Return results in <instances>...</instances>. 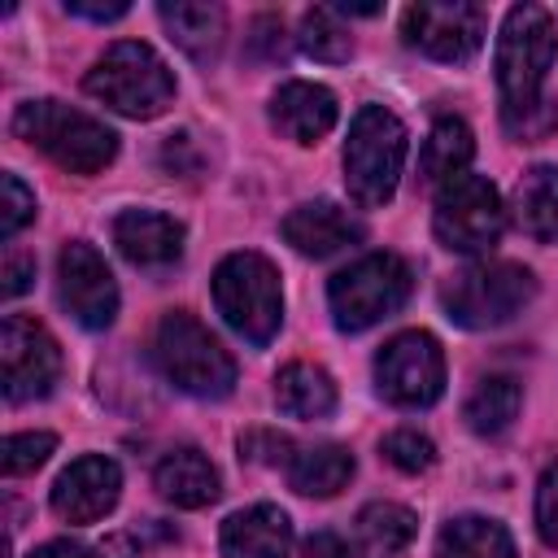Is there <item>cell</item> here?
Segmentation results:
<instances>
[{
    "instance_id": "obj_1",
    "label": "cell",
    "mask_w": 558,
    "mask_h": 558,
    "mask_svg": "<svg viewBox=\"0 0 558 558\" xmlns=\"http://www.w3.org/2000/svg\"><path fill=\"white\" fill-rule=\"evenodd\" d=\"M13 131L70 174H96L118 153V135L100 118L70 109L61 100H26L13 113Z\"/></svg>"
},
{
    "instance_id": "obj_2",
    "label": "cell",
    "mask_w": 558,
    "mask_h": 558,
    "mask_svg": "<svg viewBox=\"0 0 558 558\" xmlns=\"http://www.w3.org/2000/svg\"><path fill=\"white\" fill-rule=\"evenodd\" d=\"M153 357H157L161 375L179 392H192V397H227L235 388V357L187 310H170L157 323Z\"/></svg>"
},
{
    "instance_id": "obj_3",
    "label": "cell",
    "mask_w": 558,
    "mask_h": 558,
    "mask_svg": "<svg viewBox=\"0 0 558 558\" xmlns=\"http://www.w3.org/2000/svg\"><path fill=\"white\" fill-rule=\"evenodd\" d=\"M405 166V126L384 105H362L344 140V183L362 209L388 205Z\"/></svg>"
},
{
    "instance_id": "obj_4",
    "label": "cell",
    "mask_w": 558,
    "mask_h": 558,
    "mask_svg": "<svg viewBox=\"0 0 558 558\" xmlns=\"http://www.w3.org/2000/svg\"><path fill=\"white\" fill-rule=\"evenodd\" d=\"M214 305L231 331L248 344H270L283 323V288L279 270L262 253H231L214 270Z\"/></svg>"
},
{
    "instance_id": "obj_5",
    "label": "cell",
    "mask_w": 558,
    "mask_h": 558,
    "mask_svg": "<svg viewBox=\"0 0 558 558\" xmlns=\"http://www.w3.org/2000/svg\"><path fill=\"white\" fill-rule=\"evenodd\" d=\"M83 87L118 109L122 118H157L174 100V74L170 65L140 39L113 44L83 78Z\"/></svg>"
},
{
    "instance_id": "obj_6",
    "label": "cell",
    "mask_w": 558,
    "mask_h": 558,
    "mask_svg": "<svg viewBox=\"0 0 558 558\" xmlns=\"http://www.w3.org/2000/svg\"><path fill=\"white\" fill-rule=\"evenodd\" d=\"M558 57V35L554 17L541 4H514L501 22L497 35V87H501V109H523L541 100L545 74Z\"/></svg>"
},
{
    "instance_id": "obj_7",
    "label": "cell",
    "mask_w": 558,
    "mask_h": 558,
    "mask_svg": "<svg viewBox=\"0 0 558 558\" xmlns=\"http://www.w3.org/2000/svg\"><path fill=\"white\" fill-rule=\"evenodd\" d=\"M532 292H536V279H532L527 266H519V262H475L440 288V301H445V310L458 327L488 331V327H501L514 314H523Z\"/></svg>"
},
{
    "instance_id": "obj_8",
    "label": "cell",
    "mask_w": 558,
    "mask_h": 558,
    "mask_svg": "<svg viewBox=\"0 0 558 558\" xmlns=\"http://www.w3.org/2000/svg\"><path fill=\"white\" fill-rule=\"evenodd\" d=\"M410 296V266L397 253H366L349 262L327 283L331 318L340 331H366L379 318L397 314Z\"/></svg>"
},
{
    "instance_id": "obj_9",
    "label": "cell",
    "mask_w": 558,
    "mask_h": 558,
    "mask_svg": "<svg viewBox=\"0 0 558 558\" xmlns=\"http://www.w3.org/2000/svg\"><path fill=\"white\" fill-rule=\"evenodd\" d=\"M432 227L449 253H471V257L488 253L506 227V209H501L497 187L484 174H453L436 192Z\"/></svg>"
},
{
    "instance_id": "obj_10",
    "label": "cell",
    "mask_w": 558,
    "mask_h": 558,
    "mask_svg": "<svg viewBox=\"0 0 558 558\" xmlns=\"http://www.w3.org/2000/svg\"><path fill=\"white\" fill-rule=\"evenodd\" d=\"M375 384L392 405L423 410L445 392V353L432 331H401L375 357Z\"/></svg>"
},
{
    "instance_id": "obj_11",
    "label": "cell",
    "mask_w": 558,
    "mask_h": 558,
    "mask_svg": "<svg viewBox=\"0 0 558 558\" xmlns=\"http://www.w3.org/2000/svg\"><path fill=\"white\" fill-rule=\"evenodd\" d=\"M0 375L9 401H35L61 379V349L44 323L9 314L0 323Z\"/></svg>"
},
{
    "instance_id": "obj_12",
    "label": "cell",
    "mask_w": 558,
    "mask_h": 558,
    "mask_svg": "<svg viewBox=\"0 0 558 558\" xmlns=\"http://www.w3.org/2000/svg\"><path fill=\"white\" fill-rule=\"evenodd\" d=\"M57 296L61 305L70 310V318L87 331H100L113 323L118 314V283H113V270L105 266V257L74 240L61 248L57 257Z\"/></svg>"
},
{
    "instance_id": "obj_13",
    "label": "cell",
    "mask_w": 558,
    "mask_h": 558,
    "mask_svg": "<svg viewBox=\"0 0 558 558\" xmlns=\"http://www.w3.org/2000/svg\"><path fill=\"white\" fill-rule=\"evenodd\" d=\"M401 31L432 61H471L480 52V44H484V9L466 4V0H453V4H410Z\"/></svg>"
},
{
    "instance_id": "obj_14",
    "label": "cell",
    "mask_w": 558,
    "mask_h": 558,
    "mask_svg": "<svg viewBox=\"0 0 558 558\" xmlns=\"http://www.w3.org/2000/svg\"><path fill=\"white\" fill-rule=\"evenodd\" d=\"M122 493V471L113 458L105 453H87L78 462H70L57 484H52V510L65 523H96L118 506Z\"/></svg>"
},
{
    "instance_id": "obj_15",
    "label": "cell",
    "mask_w": 558,
    "mask_h": 558,
    "mask_svg": "<svg viewBox=\"0 0 558 558\" xmlns=\"http://www.w3.org/2000/svg\"><path fill=\"white\" fill-rule=\"evenodd\" d=\"M366 235L362 218H353L336 201H305L283 218V240L305 257H331Z\"/></svg>"
},
{
    "instance_id": "obj_16",
    "label": "cell",
    "mask_w": 558,
    "mask_h": 558,
    "mask_svg": "<svg viewBox=\"0 0 558 558\" xmlns=\"http://www.w3.org/2000/svg\"><path fill=\"white\" fill-rule=\"evenodd\" d=\"M336 118H340V105L323 83L292 78L270 96V122L292 144H318L336 126Z\"/></svg>"
},
{
    "instance_id": "obj_17",
    "label": "cell",
    "mask_w": 558,
    "mask_h": 558,
    "mask_svg": "<svg viewBox=\"0 0 558 558\" xmlns=\"http://www.w3.org/2000/svg\"><path fill=\"white\" fill-rule=\"evenodd\" d=\"M113 244L131 266H170L183 253V222L161 209H126L113 218Z\"/></svg>"
},
{
    "instance_id": "obj_18",
    "label": "cell",
    "mask_w": 558,
    "mask_h": 558,
    "mask_svg": "<svg viewBox=\"0 0 558 558\" xmlns=\"http://www.w3.org/2000/svg\"><path fill=\"white\" fill-rule=\"evenodd\" d=\"M222 558H288L292 523L279 506H248L222 523Z\"/></svg>"
},
{
    "instance_id": "obj_19",
    "label": "cell",
    "mask_w": 558,
    "mask_h": 558,
    "mask_svg": "<svg viewBox=\"0 0 558 558\" xmlns=\"http://www.w3.org/2000/svg\"><path fill=\"white\" fill-rule=\"evenodd\" d=\"M153 484H157V493H161L166 501H174V506H183V510H201V506H209V501L218 497V471H214V462H209L201 449H192V445L170 449V453L157 462Z\"/></svg>"
},
{
    "instance_id": "obj_20",
    "label": "cell",
    "mask_w": 558,
    "mask_h": 558,
    "mask_svg": "<svg viewBox=\"0 0 558 558\" xmlns=\"http://www.w3.org/2000/svg\"><path fill=\"white\" fill-rule=\"evenodd\" d=\"M157 13H161V26L170 31V39L192 61H214L222 52V39H227V13H222V4L174 0V4H161Z\"/></svg>"
},
{
    "instance_id": "obj_21",
    "label": "cell",
    "mask_w": 558,
    "mask_h": 558,
    "mask_svg": "<svg viewBox=\"0 0 558 558\" xmlns=\"http://www.w3.org/2000/svg\"><path fill=\"white\" fill-rule=\"evenodd\" d=\"M414 532H418L414 510H405L397 501H371L353 519V541H357L362 558H401V549L414 541Z\"/></svg>"
},
{
    "instance_id": "obj_22",
    "label": "cell",
    "mask_w": 558,
    "mask_h": 558,
    "mask_svg": "<svg viewBox=\"0 0 558 558\" xmlns=\"http://www.w3.org/2000/svg\"><path fill=\"white\" fill-rule=\"evenodd\" d=\"M275 405L288 418H327L336 410V384L314 362H288L275 375Z\"/></svg>"
},
{
    "instance_id": "obj_23",
    "label": "cell",
    "mask_w": 558,
    "mask_h": 558,
    "mask_svg": "<svg viewBox=\"0 0 558 558\" xmlns=\"http://www.w3.org/2000/svg\"><path fill=\"white\" fill-rule=\"evenodd\" d=\"M353 480V453L344 445H305L288 462V484L305 497H336Z\"/></svg>"
},
{
    "instance_id": "obj_24",
    "label": "cell",
    "mask_w": 558,
    "mask_h": 558,
    "mask_svg": "<svg viewBox=\"0 0 558 558\" xmlns=\"http://www.w3.org/2000/svg\"><path fill=\"white\" fill-rule=\"evenodd\" d=\"M514 222L532 240H558V166H532L514 183Z\"/></svg>"
},
{
    "instance_id": "obj_25",
    "label": "cell",
    "mask_w": 558,
    "mask_h": 558,
    "mask_svg": "<svg viewBox=\"0 0 558 558\" xmlns=\"http://www.w3.org/2000/svg\"><path fill=\"white\" fill-rule=\"evenodd\" d=\"M519 405H523L519 379H510V375H484V379L471 388L462 414H466V427H471V432H480V436H501V432L514 423Z\"/></svg>"
},
{
    "instance_id": "obj_26",
    "label": "cell",
    "mask_w": 558,
    "mask_h": 558,
    "mask_svg": "<svg viewBox=\"0 0 558 558\" xmlns=\"http://www.w3.org/2000/svg\"><path fill=\"white\" fill-rule=\"evenodd\" d=\"M436 558H514V541L497 519L462 514L440 532Z\"/></svg>"
},
{
    "instance_id": "obj_27",
    "label": "cell",
    "mask_w": 558,
    "mask_h": 558,
    "mask_svg": "<svg viewBox=\"0 0 558 558\" xmlns=\"http://www.w3.org/2000/svg\"><path fill=\"white\" fill-rule=\"evenodd\" d=\"M475 153V140H471V126L462 118H440L423 144V157H418V170L427 183H449L453 174H466V161Z\"/></svg>"
},
{
    "instance_id": "obj_28",
    "label": "cell",
    "mask_w": 558,
    "mask_h": 558,
    "mask_svg": "<svg viewBox=\"0 0 558 558\" xmlns=\"http://www.w3.org/2000/svg\"><path fill=\"white\" fill-rule=\"evenodd\" d=\"M296 44H301V52L314 57V61H349V52H353L349 26L340 22L336 9H310V13L301 17Z\"/></svg>"
},
{
    "instance_id": "obj_29",
    "label": "cell",
    "mask_w": 558,
    "mask_h": 558,
    "mask_svg": "<svg viewBox=\"0 0 558 558\" xmlns=\"http://www.w3.org/2000/svg\"><path fill=\"white\" fill-rule=\"evenodd\" d=\"M501 126L510 131V140L519 144H532V140H545L558 131V100L554 96H541L523 109H501Z\"/></svg>"
},
{
    "instance_id": "obj_30",
    "label": "cell",
    "mask_w": 558,
    "mask_h": 558,
    "mask_svg": "<svg viewBox=\"0 0 558 558\" xmlns=\"http://www.w3.org/2000/svg\"><path fill=\"white\" fill-rule=\"evenodd\" d=\"M384 458H388L397 471L418 475V471H427V466L436 462V445H432L423 432H414V427H397V432L384 436Z\"/></svg>"
},
{
    "instance_id": "obj_31",
    "label": "cell",
    "mask_w": 558,
    "mask_h": 558,
    "mask_svg": "<svg viewBox=\"0 0 558 558\" xmlns=\"http://www.w3.org/2000/svg\"><path fill=\"white\" fill-rule=\"evenodd\" d=\"M52 449H57V436L52 432H17V436L4 440L0 466H4V475H26V471L44 466Z\"/></svg>"
},
{
    "instance_id": "obj_32",
    "label": "cell",
    "mask_w": 558,
    "mask_h": 558,
    "mask_svg": "<svg viewBox=\"0 0 558 558\" xmlns=\"http://www.w3.org/2000/svg\"><path fill=\"white\" fill-rule=\"evenodd\" d=\"M0 235L4 240H13L31 218H35V192L17 179V174H4L0 179Z\"/></svg>"
},
{
    "instance_id": "obj_33",
    "label": "cell",
    "mask_w": 558,
    "mask_h": 558,
    "mask_svg": "<svg viewBox=\"0 0 558 558\" xmlns=\"http://www.w3.org/2000/svg\"><path fill=\"white\" fill-rule=\"evenodd\" d=\"M240 453L248 458V462H262V466H288L292 462V440L288 436H279V432H266V427H253V432H244L240 436Z\"/></svg>"
},
{
    "instance_id": "obj_34",
    "label": "cell",
    "mask_w": 558,
    "mask_h": 558,
    "mask_svg": "<svg viewBox=\"0 0 558 558\" xmlns=\"http://www.w3.org/2000/svg\"><path fill=\"white\" fill-rule=\"evenodd\" d=\"M536 532L545 536V545H558V462L536 484Z\"/></svg>"
},
{
    "instance_id": "obj_35",
    "label": "cell",
    "mask_w": 558,
    "mask_h": 558,
    "mask_svg": "<svg viewBox=\"0 0 558 558\" xmlns=\"http://www.w3.org/2000/svg\"><path fill=\"white\" fill-rule=\"evenodd\" d=\"M248 48H253L257 57H266V61H279V57L288 52V35H283V22H279L275 13H262V17L253 22Z\"/></svg>"
},
{
    "instance_id": "obj_36",
    "label": "cell",
    "mask_w": 558,
    "mask_h": 558,
    "mask_svg": "<svg viewBox=\"0 0 558 558\" xmlns=\"http://www.w3.org/2000/svg\"><path fill=\"white\" fill-rule=\"evenodd\" d=\"M31 279H35V257L9 248V253H4V283H0L4 296H22V292L31 288Z\"/></svg>"
},
{
    "instance_id": "obj_37",
    "label": "cell",
    "mask_w": 558,
    "mask_h": 558,
    "mask_svg": "<svg viewBox=\"0 0 558 558\" xmlns=\"http://www.w3.org/2000/svg\"><path fill=\"white\" fill-rule=\"evenodd\" d=\"M305 558H353V549L336 532H314L305 541Z\"/></svg>"
},
{
    "instance_id": "obj_38",
    "label": "cell",
    "mask_w": 558,
    "mask_h": 558,
    "mask_svg": "<svg viewBox=\"0 0 558 558\" xmlns=\"http://www.w3.org/2000/svg\"><path fill=\"white\" fill-rule=\"evenodd\" d=\"M126 9H131L126 0H113V4H87V0H65V13L92 17V22H113V17H122Z\"/></svg>"
},
{
    "instance_id": "obj_39",
    "label": "cell",
    "mask_w": 558,
    "mask_h": 558,
    "mask_svg": "<svg viewBox=\"0 0 558 558\" xmlns=\"http://www.w3.org/2000/svg\"><path fill=\"white\" fill-rule=\"evenodd\" d=\"M31 558H87V554H83V545H74V541H48V545L31 549Z\"/></svg>"
},
{
    "instance_id": "obj_40",
    "label": "cell",
    "mask_w": 558,
    "mask_h": 558,
    "mask_svg": "<svg viewBox=\"0 0 558 558\" xmlns=\"http://www.w3.org/2000/svg\"><path fill=\"white\" fill-rule=\"evenodd\" d=\"M126 554H131V541H126V536L105 541V558H126Z\"/></svg>"
},
{
    "instance_id": "obj_41",
    "label": "cell",
    "mask_w": 558,
    "mask_h": 558,
    "mask_svg": "<svg viewBox=\"0 0 558 558\" xmlns=\"http://www.w3.org/2000/svg\"><path fill=\"white\" fill-rule=\"evenodd\" d=\"M340 13H353V17H375L379 4H340Z\"/></svg>"
}]
</instances>
